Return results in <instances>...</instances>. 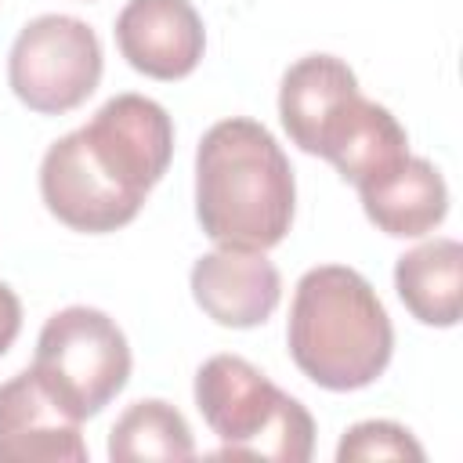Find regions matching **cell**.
<instances>
[{
  "instance_id": "4fadbf2b",
  "label": "cell",
  "mask_w": 463,
  "mask_h": 463,
  "mask_svg": "<svg viewBox=\"0 0 463 463\" xmlns=\"http://www.w3.org/2000/svg\"><path fill=\"white\" fill-rule=\"evenodd\" d=\"M405 156H409L405 127L391 116V109H383V105H376L369 98L358 101V109L351 112L347 127L340 130V137L326 152V159L336 166V174L344 181H351L354 188L383 177Z\"/></svg>"
},
{
  "instance_id": "8fae6325",
  "label": "cell",
  "mask_w": 463,
  "mask_h": 463,
  "mask_svg": "<svg viewBox=\"0 0 463 463\" xmlns=\"http://www.w3.org/2000/svg\"><path fill=\"white\" fill-rule=\"evenodd\" d=\"M365 217L394 239H420L434 232L449 213L445 177L430 159L405 156L394 170L358 188Z\"/></svg>"
},
{
  "instance_id": "ba28073f",
  "label": "cell",
  "mask_w": 463,
  "mask_h": 463,
  "mask_svg": "<svg viewBox=\"0 0 463 463\" xmlns=\"http://www.w3.org/2000/svg\"><path fill=\"white\" fill-rule=\"evenodd\" d=\"M116 43L130 69L170 83L199 65L206 29L188 0H127L116 18Z\"/></svg>"
},
{
  "instance_id": "3957f363",
  "label": "cell",
  "mask_w": 463,
  "mask_h": 463,
  "mask_svg": "<svg viewBox=\"0 0 463 463\" xmlns=\"http://www.w3.org/2000/svg\"><path fill=\"white\" fill-rule=\"evenodd\" d=\"M289 358L326 391L369 387L391 362L394 329L376 289L344 264L300 275L286 329Z\"/></svg>"
},
{
  "instance_id": "2e32d148",
  "label": "cell",
  "mask_w": 463,
  "mask_h": 463,
  "mask_svg": "<svg viewBox=\"0 0 463 463\" xmlns=\"http://www.w3.org/2000/svg\"><path fill=\"white\" fill-rule=\"evenodd\" d=\"M18 329H22V300L7 282H0V354H7V347L18 340Z\"/></svg>"
},
{
  "instance_id": "7a4b0ae2",
  "label": "cell",
  "mask_w": 463,
  "mask_h": 463,
  "mask_svg": "<svg viewBox=\"0 0 463 463\" xmlns=\"http://www.w3.org/2000/svg\"><path fill=\"white\" fill-rule=\"evenodd\" d=\"M293 166L268 127L246 116L213 123L195 152V217L224 250H271L293 224Z\"/></svg>"
},
{
  "instance_id": "9c48e42d",
  "label": "cell",
  "mask_w": 463,
  "mask_h": 463,
  "mask_svg": "<svg viewBox=\"0 0 463 463\" xmlns=\"http://www.w3.org/2000/svg\"><path fill=\"white\" fill-rule=\"evenodd\" d=\"M0 463H87L80 420L43 391L33 369L0 383Z\"/></svg>"
},
{
  "instance_id": "7c38bea8",
  "label": "cell",
  "mask_w": 463,
  "mask_h": 463,
  "mask_svg": "<svg viewBox=\"0 0 463 463\" xmlns=\"http://www.w3.org/2000/svg\"><path fill=\"white\" fill-rule=\"evenodd\" d=\"M394 289L423 326H456L463 300V246L456 239H430L402 253L394 264Z\"/></svg>"
},
{
  "instance_id": "6da1fadb",
  "label": "cell",
  "mask_w": 463,
  "mask_h": 463,
  "mask_svg": "<svg viewBox=\"0 0 463 463\" xmlns=\"http://www.w3.org/2000/svg\"><path fill=\"white\" fill-rule=\"evenodd\" d=\"M174 156V123L145 94L109 98L90 123L58 137L40 163L43 206L72 232L130 224Z\"/></svg>"
},
{
  "instance_id": "5bb4252c",
  "label": "cell",
  "mask_w": 463,
  "mask_h": 463,
  "mask_svg": "<svg viewBox=\"0 0 463 463\" xmlns=\"http://www.w3.org/2000/svg\"><path fill=\"white\" fill-rule=\"evenodd\" d=\"M195 441L184 416L159 398L134 402L109 434V459L112 463H137V459H192Z\"/></svg>"
},
{
  "instance_id": "9a60e30c",
  "label": "cell",
  "mask_w": 463,
  "mask_h": 463,
  "mask_svg": "<svg viewBox=\"0 0 463 463\" xmlns=\"http://www.w3.org/2000/svg\"><path fill=\"white\" fill-rule=\"evenodd\" d=\"M336 459L340 463H354V459H416L420 463L423 449L394 420H362L340 438Z\"/></svg>"
},
{
  "instance_id": "52a82bcc",
  "label": "cell",
  "mask_w": 463,
  "mask_h": 463,
  "mask_svg": "<svg viewBox=\"0 0 463 463\" xmlns=\"http://www.w3.org/2000/svg\"><path fill=\"white\" fill-rule=\"evenodd\" d=\"M358 101L362 90L351 65L333 54H307L293 61L279 87V116L289 141L322 159L347 127Z\"/></svg>"
},
{
  "instance_id": "30bf717a",
  "label": "cell",
  "mask_w": 463,
  "mask_h": 463,
  "mask_svg": "<svg viewBox=\"0 0 463 463\" xmlns=\"http://www.w3.org/2000/svg\"><path fill=\"white\" fill-rule=\"evenodd\" d=\"M192 297L217 326L253 329L279 307L282 279L264 253L221 246L192 264Z\"/></svg>"
},
{
  "instance_id": "277c9868",
  "label": "cell",
  "mask_w": 463,
  "mask_h": 463,
  "mask_svg": "<svg viewBox=\"0 0 463 463\" xmlns=\"http://www.w3.org/2000/svg\"><path fill=\"white\" fill-rule=\"evenodd\" d=\"M195 405L210 430L221 438L217 456L279 463L311 459V412L239 354H213L199 365Z\"/></svg>"
},
{
  "instance_id": "5b68a950",
  "label": "cell",
  "mask_w": 463,
  "mask_h": 463,
  "mask_svg": "<svg viewBox=\"0 0 463 463\" xmlns=\"http://www.w3.org/2000/svg\"><path fill=\"white\" fill-rule=\"evenodd\" d=\"M29 369L69 416L90 420L127 387L130 344L116 318L72 304L43 322Z\"/></svg>"
},
{
  "instance_id": "8992f818",
  "label": "cell",
  "mask_w": 463,
  "mask_h": 463,
  "mask_svg": "<svg viewBox=\"0 0 463 463\" xmlns=\"http://www.w3.org/2000/svg\"><path fill=\"white\" fill-rule=\"evenodd\" d=\"M101 80L98 33L72 14H40L25 22L7 58V83L22 105L40 116L80 109Z\"/></svg>"
}]
</instances>
